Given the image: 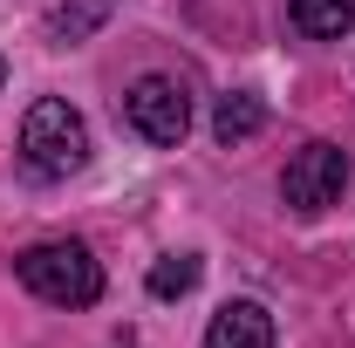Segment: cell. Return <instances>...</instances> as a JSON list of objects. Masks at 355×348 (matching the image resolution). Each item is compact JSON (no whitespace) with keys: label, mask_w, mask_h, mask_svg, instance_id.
I'll return each instance as SVG.
<instances>
[{"label":"cell","mask_w":355,"mask_h":348,"mask_svg":"<svg viewBox=\"0 0 355 348\" xmlns=\"http://www.w3.org/2000/svg\"><path fill=\"white\" fill-rule=\"evenodd\" d=\"M0 82H7V62H0Z\"/></svg>","instance_id":"10"},{"label":"cell","mask_w":355,"mask_h":348,"mask_svg":"<svg viewBox=\"0 0 355 348\" xmlns=\"http://www.w3.org/2000/svg\"><path fill=\"white\" fill-rule=\"evenodd\" d=\"M287 21L308 42H342L355 28V0H287Z\"/></svg>","instance_id":"7"},{"label":"cell","mask_w":355,"mask_h":348,"mask_svg":"<svg viewBox=\"0 0 355 348\" xmlns=\"http://www.w3.org/2000/svg\"><path fill=\"white\" fill-rule=\"evenodd\" d=\"M342 191H349V150L342 143H301L294 157H287V177H280V198L294 205L301 218H321L328 205H342Z\"/></svg>","instance_id":"3"},{"label":"cell","mask_w":355,"mask_h":348,"mask_svg":"<svg viewBox=\"0 0 355 348\" xmlns=\"http://www.w3.org/2000/svg\"><path fill=\"white\" fill-rule=\"evenodd\" d=\"M14 273L48 307H96L103 301V266H96V253L83 239H42V246H28L14 260Z\"/></svg>","instance_id":"1"},{"label":"cell","mask_w":355,"mask_h":348,"mask_svg":"<svg viewBox=\"0 0 355 348\" xmlns=\"http://www.w3.org/2000/svg\"><path fill=\"white\" fill-rule=\"evenodd\" d=\"M191 287H198V253H164L150 266V294L157 301H184Z\"/></svg>","instance_id":"9"},{"label":"cell","mask_w":355,"mask_h":348,"mask_svg":"<svg viewBox=\"0 0 355 348\" xmlns=\"http://www.w3.org/2000/svg\"><path fill=\"white\" fill-rule=\"evenodd\" d=\"M205 348H273V314L260 301H225L205 328Z\"/></svg>","instance_id":"5"},{"label":"cell","mask_w":355,"mask_h":348,"mask_svg":"<svg viewBox=\"0 0 355 348\" xmlns=\"http://www.w3.org/2000/svg\"><path fill=\"white\" fill-rule=\"evenodd\" d=\"M110 7L116 0H69V7H55L48 14V42H83V35H96L110 21Z\"/></svg>","instance_id":"8"},{"label":"cell","mask_w":355,"mask_h":348,"mask_svg":"<svg viewBox=\"0 0 355 348\" xmlns=\"http://www.w3.org/2000/svg\"><path fill=\"white\" fill-rule=\"evenodd\" d=\"M21 164L35 177H76L89 164V123L62 96H42V103L21 116Z\"/></svg>","instance_id":"2"},{"label":"cell","mask_w":355,"mask_h":348,"mask_svg":"<svg viewBox=\"0 0 355 348\" xmlns=\"http://www.w3.org/2000/svg\"><path fill=\"white\" fill-rule=\"evenodd\" d=\"M260 130H266V96H253V89L219 96V110H212V137H219L225 150L246 143V137H260Z\"/></svg>","instance_id":"6"},{"label":"cell","mask_w":355,"mask_h":348,"mask_svg":"<svg viewBox=\"0 0 355 348\" xmlns=\"http://www.w3.org/2000/svg\"><path fill=\"white\" fill-rule=\"evenodd\" d=\"M123 123H130L144 143H184V130H191V96H184V82L178 76H144V82L123 96Z\"/></svg>","instance_id":"4"}]
</instances>
